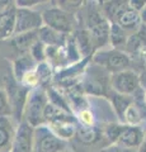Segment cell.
Returning <instances> with one entry per match:
<instances>
[{"label":"cell","mask_w":146,"mask_h":152,"mask_svg":"<svg viewBox=\"0 0 146 152\" xmlns=\"http://www.w3.org/2000/svg\"><path fill=\"white\" fill-rule=\"evenodd\" d=\"M62 4H66V8H79V7H81V4H83V1H61Z\"/></svg>","instance_id":"cell-31"},{"label":"cell","mask_w":146,"mask_h":152,"mask_svg":"<svg viewBox=\"0 0 146 152\" xmlns=\"http://www.w3.org/2000/svg\"><path fill=\"white\" fill-rule=\"evenodd\" d=\"M103 152H104V151H103Z\"/></svg>","instance_id":"cell-38"},{"label":"cell","mask_w":146,"mask_h":152,"mask_svg":"<svg viewBox=\"0 0 146 152\" xmlns=\"http://www.w3.org/2000/svg\"><path fill=\"white\" fill-rule=\"evenodd\" d=\"M88 31L90 33L94 50L102 48L109 42L111 22L104 17L103 12L92 10L88 15Z\"/></svg>","instance_id":"cell-4"},{"label":"cell","mask_w":146,"mask_h":152,"mask_svg":"<svg viewBox=\"0 0 146 152\" xmlns=\"http://www.w3.org/2000/svg\"><path fill=\"white\" fill-rule=\"evenodd\" d=\"M145 142V133L139 126L122 124L118 140L116 145H121L128 148H137Z\"/></svg>","instance_id":"cell-11"},{"label":"cell","mask_w":146,"mask_h":152,"mask_svg":"<svg viewBox=\"0 0 146 152\" xmlns=\"http://www.w3.org/2000/svg\"><path fill=\"white\" fill-rule=\"evenodd\" d=\"M12 115L10 105H9V99L7 91L0 88V117H9Z\"/></svg>","instance_id":"cell-26"},{"label":"cell","mask_w":146,"mask_h":152,"mask_svg":"<svg viewBox=\"0 0 146 152\" xmlns=\"http://www.w3.org/2000/svg\"><path fill=\"white\" fill-rule=\"evenodd\" d=\"M75 42H76V46L80 51V55L81 57H90L92 53L94 52V46H93V42H92V37H90V33H89L88 29H81V31H78L75 33Z\"/></svg>","instance_id":"cell-21"},{"label":"cell","mask_w":146,"mask_h":152,"mask_svg":"<svg viewBox=\"0 0 146 152\" xmlns=\"http://www.w3.org/2000/svg\"><path fill=\"white\" fill-rule=\"evenodd\" d=\"M47 104H48L47 90L40 86L32 89L29 94H28V99L24 109V121L34 128L45 126L43 114Z\"/></svg>","instance_id":"cell-2"},{"label":"cell","mask_w":146,"mask_h":152,"mask_svg":"<svg viewBox=\"0 0 146 152\" xmlns=\"http://www.w3.org/2000/svg\"><path fill=\"white\" fill-rule=\"evenodd\" d=\"M136 148H128V147L121 146V145H111L108 148L104 150V152H135Z\"/></svg>","instance_id":"cell-28"},{"label":"cell","mask_w":146,"mask_h":152,"mask_svg":"<svg viewBox=\"0 0 146 152\" xmlns=\"http://www.w3.org/2000/svg\"><path fill=\"white\" fill-rule=\"evenodd\" d=\"M142 115L144 114H142L141 108L137 105V104L132 103L125 113L123 122L127 126H139L141 123V121H142Z\"/></svg>","instance_id":"cell-24"},{"label":"cell","mask_w":146,"mask_h":152,"mask_svg":"<svg viewBox=\"0 0 146 152\" xmlns=\"http://www.w3.org/2000/svg\"><path fill=\"white\" fill-rule=\"evenodd\" d=\"M128 37L127 36V32L125 29H122L120 26H117L116 23H111V37H109V42L112 43V46L114 48L120 50L121 46H125L128 41Z\"/></svg>","instance_id":"cell-23"},{"label":"cell","mask_w":146,"mask_h":152,"mask_svg":"<svg viewBox=\"0 0 146 152\" xmlns=\"http://www.w3.org/2000/svg\"><path fill=\"white\" fill-rule=\"evenodd\" d=\"M34 132L36 128L29 123L21 122L17 127L10 152H34Z\"/></svg>","instance_id":"cell-9"},{"label":"cell","mask_w":146,"mask_h":152,"mask_svg":"<svg viewBox=\"0 0 146 152\" xmlns=\"http://www.w3.org/2000/svg\"><path fill=\"white\" fill-rule=\"evenodd\" d=\"M135 152H146V142H144L140 147H137V148L135 150Z\"/></svg>","instance_id":"cell-34"},{"label":"cell","mask_w":146,"mask_h":152,"mask_svg":"<svg viewBox=\"0 0 146 152\" xmlns=\"http://www.w3.org/2000/svg\"><path fill=\"white\" fill-rule=\"evenodd\" d=\"M36 67H37V62L32 58V56L29 53L21 55L15 61H14L13 75H14V77H15L17 81L21 83L23 76L28 72H31V71L36 70Z\"/></svg>","instance_id":"cell-17"},{"label":"cell","mask_w":146,"mask_h":152,"mask_svg":"<svg viewBox=\"0 0 146 152\" xmlns=\"http://www.w3.org/2000/svg\"><path fill=\"white\" fill-rule=\"evenodd\" d=\"M36 72L38 76V81H40V88H43L47 90V88L50 86V83L52 80V69H51V64H48V61H43L41 64H37Z\"/></svg>","instance_id":"cell-22"},{"label":"cell","mask_w":146,"mask_h":152,"mask_svg":"<svg viewBox=\"0 0 146 152\" xmlns=\"http://www.w3.org/2000/svg\"><path fill=\"white\" fill-rule=\"evenodd\" d=\"M140 18H141V22H142V26H146V5L140 12Z\"/></svg>","instance_id":"cell-32"},{"label":"cell","mask_w":146,"mask_h":152,"mask_svg":"<svg viewBox=\"0 0 146 152\" xmlns=\"http://www.w3.org/2000/svg\"><path fill=\"white\" fill-rule=\"evenodd\" d=\"M93 64L101 66V67H103L106 71L113 75L130 70L131 58L125 51L113 48L95 53L93 57Z\"/></svg>","instance_id":"cell-3"},{"label":"cell","mask_w":146,"mask_h":152,"mask_svg":"<svg viewBox=\"0 0 146 152\" xmlns=\"http://www.w3.org/2000/svg\"><path fill=\"white\" fill-rule=\"evenodd\" d=\"M75 137L79 142H81L84 145H93L101 138V132L94 126H85L80 123L76 126Z\"/></svg>","instance_id":"cell-20"},{"label":"cell","mask_w":146,"mask_h":152,"mask_svg":"<svg viewBox=\"0 0 146 152\" xmlns=\"http://www.w3.org/2000/svg\"><path fill=\"white\" fill-rule=\"evenodd\" d=\"M145 142H146V134H145Z\"/></svg>","instance_id":"cell-37"},{"label":"cell","mask_w":146,"mask_h":152,"mask_svg":"<svg viewBox=\"0 0 146 152\" xmlns=\"http://www.w3.org/2000/svg\"><path fill=\"white\" fill-rule=\"evenodd\" d=\"M67 142L60 138L50 127L41 126L34 132V152H65Z\"/></svg>","instance_id":"cell-6"},{"label":"cell","mask_w":146,"mask_h":152,"mask_svg":"<svg viewBox=\"0 0 146 152\" xmlns=\"http://www.w3.org/2000/svg\"><path fill=\"white\" fill-rule=\"evenodd\" d=\"M40 34V41H42L47 47H57V48H61V47L66 46L67 42V34H62L55 29H51V28L43 26L38 31Z\"/></svg>","instance_id":"cell-15"},{"label":"cell","mask_w":146,"mask_h":152,"mask_svg":"<svg viewBox=\"0 0 146 152\" xmlns=\"http://www.w3.org/2000/svg\"><path fill=\"white\" fill-rule=\"evenodd\" d=\"M140 81H141V88L146 90V71L140 75Z\"/></svg>","instance_id":"cell-33"},{"label":"cell","mask_w":146,"mask_h":152,"mask_svg":"<svg viewBox=\"0 0 146 152\" xmlns=\"http://www.w3.org/2000/svg\"><path fill=\"white\" fill-rule=\"evenodd\" d=\"M79 121H80L81 124L94 126V115H93V113L89 110V109H85V110L79 112Z\"/></svg>","instance_id":"cell-27"},{"label":"cell","mask_w":146,"mask_h":152,"mask_svg":"<svg viewBox=\"0 0 146 152\" xmlns=\"http://www.w3.org/2000/svg\"><path fill=\"white\" fill-rule=\"evenodd\" d=\"M0 152H10V151H0Z\"/></svg>","instance_id":"cell-36"},{"label":"cell","mask_w":146,"mask_h":152,"mask_svg":"<svg viewBox=\"0 0 146 152\" xmlns=\"http://www.w3.org/2000/svg\"><path fill=\"white\" fill-rule=\"evenodd\" d=\"M125 48L128 56H140L141 53H144V51L146 50V32L142 31V28H140L139 32L130 34Z\"/></svg>","instance_id":"cell-18"},{"label":"cell","mask_w":146,"mask_h":152,"mask_svg":"<svg viewBox=\"0 0 146 152\" xmlns=\"http://www.w3.org/2000/svg\"><path fill=\"white\" fill-rule=\"evenodd\" d=\"M4 90L7 91L9 105H10L12 117L18 122H23L24 119V109L28 99V94L31 90L26 88L24 85L18 83L14 75H5L4 76Z\"/></svg>","instance_id":"cell-1"},{"label":"cell","mask_w":146,"mask_h":152,"mask_svg":"<svg viewBox=\"0 0 146 152\" xmlns=\"http://www.w3.org/2000/svg\"><path fill=\"white\" fill-rule=\"evenodd\" d=\"M43 26L42 13L36 12L33 9L17 8V26L14 36L32 31H40Z\"/></svg>","instance_id":"cell-8"},{"label":"cell","mask_w":146,"mask_h":152,"mask_svg":"<svg viewBox=\"0 0 146 152\" xmlns=\"http://www.w3.org/2000/svg\"><path fill=\"white\" fill-rule=\"evenodd\" d=\"M117 26H120L122 29H125L126 32H139L140 28L142 27V22L140 18V13H137L134 9H131L127 1V5L120 12V14L114 19V22Z\"/></svg>","instance_id":"cell-13"},{"label":"cell","mask_w":146,"mask_h":152,"mask_svg":"<svg viewBox=\"0 0 146 152\" xmlns=\"http://www.w3.org/2000/svg\"><path fill=\"white\" fill-rule=\"evenodd\" d=\"M15 131L10 117H0V151H10Z\"/></svg>","instance_id":"cell-14"},{"label":"cell","mask_w":146,"mask_h":152,"mask_svg":"<svg viewBox=\"0 0 146 152\" xmlns=\"http://www.w3.org/2000/svg\"><path fill=\"white\" fill-rule=\"evenodd\" d=\"M128 5L131 9H134V10L140 13L144 9V7L146 5V1L145 0H131V1H128Z\"/></svg>","instance_id":"cell-29"},{"label":"cell","mask_w":146,"mask_h":152,"mask_svg":"<svg viewBox=\"0 0 146 152\" xmlns=\"http://www.w3.org/2000/svg\"><path fill=\"white\" fill-rule=\"evenodd\" d=\"M109 99L112 102V105L113 109L117 114V117L120 118L121 121H123V117H125V113L126 110L128 109V107L134 103V98L132 96H128V95H122L118 94L116 91H113L111 89L109 91Z\"/></svg>","instance_id":"cell-19"},{"label":"cell","mask_w":146,"mask_h":152,"mask_svg":"<svg viewBox=\"0 0 146 152\" xmlns=\"http://www.w3.org/2000/svg\"><path fill=\"white\" fill-rule=\"evenodd\" d=\"M36 4H40L38 0H34V1H28V0H18V1H15L17 8H27V9H31L32 7H34Z\"/></svg>","instance_id":"cell-30"},{"label":"cell","mask_w":146,"mask_h":152,"mask_svg":"<svg viewBox=\"0 0 146 152\" xmlns=\"http://www.w3.org/2000/svg\"><path fill=\"white\" fill-rule=\"evenodd\" d=\"M111 89L122 95H132L141 89L140 75L134 70H126L118 74L111 75Z\"/></svg>","instance_id":"cell-7"},{"label":"cell","mask_w":146,"mask_h":152,"mask_svg":"<svg viewBox=\"0 0 146 152\" xmlns=\"http://www.w3.org/2000/svg\"><path fill=\"white\" fill-rule=\"evenodd\" d=\"M46 50H47V46L42 41L38 39L33 46H32L29 55L32 56V58H33L37 64H41V62H43V61H46V58H47Z\"/></svg>","instance_id":"cell-25"},{"label":"cell","mask_w":146,"mask_h":152,"mask_svg":"<svg viewBox=\"0 0 146 152\" xmlns=\"http://www.w3.org/2000/svg\"><path fill=\"white\" fill-rule=\"evenodd\" d=\"M94 67L90 74L84 77L81 83V88L84 93L90 94V95H106L108 85L111 86V80H108L107 76H101V71L103 67L94 64Z\"/></svg>","instance_id":"cell-10"},{"label":"cell","mask_w":146,"mask_h":152,"mask_svg":"<svg viewBox=\"0 0 146 152\" xmlns=\"http://www.w3.org/2000/svg\"><path fill=\"white\" fill-rule=\"evenodd\" d=\"M144 102H145V105H146V90L144 91Z\"/></svg>","instance_id":"cell-35"},{"label":"cell","mask_w":146,"mask_h":152,"mask_svg":"<svg viewBox=\"0 0 146 152\" xmlns=\"http://www.w3.org/2000/svg\"><path fill=\"white\" fill-rule=\"evenodd\" d=\"M14 4L9 3L0 13V39L14 37L17 26V5Z\"/></svg>","instance_id":"cell-12"},{"label":"cell","mask_w":146,"mask_h":152,"mask_svg":"<svg viewBox=\"0 0 146 152\" xmlns=\"http://www.w3.org/2000/svg\"><path fill=\"white\" fill-rule=\"evenodd\" d=\"M43 24L62 34H70L75 27V18L66 9L60 7L48 8L42 13Z\"/></svg>","instance_id":"cell-5"},{"label":"cell","mask_w":146,"mask_h":152,"mask_svg":"<svg viewBox=\"0 0 146 152\" xmlns=\"http://www.w3.org/2000/svg\"><path fill=\"white\" fill-rule=\"evenodd\" d=\"M38 39H40L38 31H32V32L14 36L12 38V45L18 52H21L22 55H26V53H29L32 46Z\"/></svg>","instance_id":"cell-16"}]
</instances>
